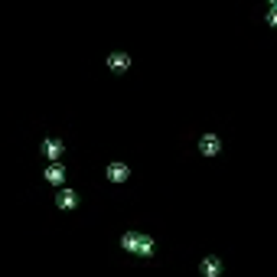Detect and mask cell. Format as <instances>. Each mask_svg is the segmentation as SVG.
Returning a JSON list of instances; mask_svg holds the SVG:
<instances>
[{
    "instance_id": "cell-1",
    "label": "cell",
    "mask_w": 277,
    "mask_h": 277,
    "mask_svg": "<svg viewBox=\"0 0 277 277\" xmlns=\"http://www.w3.org/2000/svg\"><path fill=\"white\" fill-rule=\"evenodd\" d=\"M59 205H62V209H72V205H75V193H62L59 196Z\"/></svg>"
},
{
    "instance_id": "cell-2",
    "label": "cell",
    "mask_w": 277,
    "mask_h": 277,
    "mask_svg": "<svg viewBox=\"0 0 277 277\" xmlns=\"http://www.w3.org/2000/svg\"><path fill=\"white\" fill-rule=\"evenodd\" d=\"M42 150H46L49 157H59V140H46V144H42Z\"/></svg>"
},
{
    "instance_id": "cell-3",
    "label": "cell",
    "mask_w": 277,
    "mask_h": 277,
    "mask_svg": "<svg viewBox=\"0 0 277 277\" xmlns=\"http://www.w3.org/2000/svg\"><path fill=\"white\" fill-rule=\"evenodd\" d=\"M46 180H49V183H59V180H62V169H59V166H49Z\"/></svg>"
},
{
    "instance_id": "cell-4",
    "label": "cell",
    "mask_w": 277,
    "mask_h": 277,
    "mask_svg": "<svg viewBox=\"0 0 277 277\" xmlns=\"http://www.w3.org/2000/svg\"><path fill=\"white\" fill-rule=\"evenodd\" d=\"M216 147H219V140H216V137H205V140H202V150H209V154H212Z\"/></svg>"
},
{
    "instance_id": "cell-5",
    "label": "cell",
    "mask_w": 277,
    "mask_h": 277,
    "mask_svg": "<svg viewBox=\"0 0 277 277\" xmlns=\"http://www.w3.org/2000/svg\"><path fill=\"white\" fill-rule=\"evenodd\" d=\"M124 173H127V169H124L121 163H114V166H111V176H114V180H121V176H124Z\"/></svg>"
},
{
    "instance_id": "cell-6",
    "label": "cell",
    "mask_w": 277,
    "mask_h": 277,
    "mask_svg": "<svg viewBox=\"0 0 277 277\" xmlns=\"http://www.w3.org/2000/svg\"><path fill=\"white\" fill-rule=\"evenodd\" d=\"M111 66L114 69H124V66H127V59H124V56H111Z\"/></svg>"
},
{
    "instance_id": "cell-7",
    "label": "cell",
    "mask_w": 277,
    "mask_h": 277,
    "mask_svg": "<svg viewBox=\"0 0 277 277\" xmlns=\"http://www.w3.org/2000/svg\"><path fill=\"white\" fill-rule=\"evenodd\" d=\"M271 23H274V26H277V10H271Z\"/></svg>"
},
{
    "instance_id": "cell-8",
    "label": "cell",
    "mask_w": 277,
    "mask_h": 277,
    "mask_svg": "<svg viewBox=\"0 0 277 277\" xmlns=\"http://www.w3.org/2000/svg\"><path fill=\"white\" fill-rule=\"evenodd\" d=\"M274 4H277V0H274Z\"/></svg>"
}]
</instances>
